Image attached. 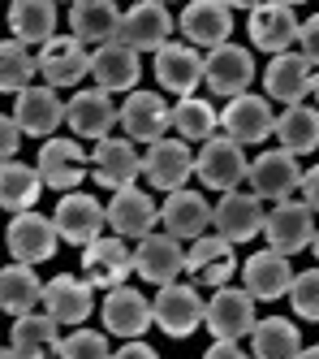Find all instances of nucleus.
<instances>
[{
	"label": "nucleus",
	"mask_w": 319,
	"mask_h": 359,
	"mask_svg": "<svg viewBox=\"0 0 319 359\" xmlns=\"http://www.w3.org/2000/svg\"><path fill=\"white\" fill-rule=\"evenodd\" d=\"M117 27H121L117 0H73L69 5V35H78L83 43H108L117 39Z\"/></svg>",
	"instance_id": "obj_32"
},
{
	"label": "nucleus",
	"mask_w": 319,
	"mask_h": 359,
	"mask_svg": "<svg viewBox=\"0 0 319 359\" xmlns=\"http://www.w3.org/2000/svg\"><path fill=\"white\" fill-rule=\"evenodd\" d=\"M289 303H294V316L302 320H319V269H306V273H294L289 281Z\"/></svg>",
	"instance_id": "obj_42"
},
{
	"label": "nucleus",
	"mask_w": 319,
	"mask_h": 359,
	"mask_svg": "<svg viewBox=\"0 0 319 359\" xmlns=\"http://www.w3.org/2000/svg\"><path fill=\"white\" fill-rule=\"evenodd\" d=\"M246 177H250V187H255L259 199H272V203H276V199H289V195L298 191L302 165H298L294 151L276 147V151H263V156H255L250 169H246Z\"/></svg>",
	"instance_id": "obj_13"
},
{
	"label": "nucleus",
	"mask_w": 319,
	"mask_h": 359,
	"mask_svg": "<svg viewBox=\"0 0 319 359\" xmlns=\"http://www.w3.org/2000/svg\"><path fill=\"white\" fill-rule=\"evenodd\" d=\"M65 121H69V130L78 139H104L117 126V104L108 100V91L104 87H91V91H78L69 104H65Z\"/></svg>",
	"instance_id": "obj_30"
},
{
	"label": "nucleus",
	"mask_w": 319,
	"mask_h": 359,
	"mask_svg": "<svg viewBox=\"0 0 319 359\" xmlns=\"http://www.w3.org/2000/svg\"><path fill=\"white\" fill-rule=\"evenodd\" d=\"M242 355L246 351L237 338H211V346H207V359H242Z\"/></svg>",
	"instance_id": "obj_46"
},
{
	"label": "nucleus",
	"mask_w": 319,
	"mask_h": 359,
	"mask_svg": "<svg viewBox=\"0 0 319 359\" xmlns=\"http://www.w3.org/2000/svg\"><path fill=\"white\" fill-rule=\"evenodd\" d=\"M52 355H65V359H99V355H108V338L95 333V329H78L73 325V333L57 338Z\"/></svg>",
	"instance_id": "obj_41"
},
{
	"label": "nucleus",
	"mask_w": 319,
	"mask_h": 359,
	"mask_svg": "<svg viewBox=\"0 0 319 359\" xmlns=\"http://www.w3.org/2000/svg\"><path fill=\"white\" fill-rule=\"evenodd\" d=\"M285 5H302V0H285Z\"/></svg>",
	"instance_id": "obj_53"
},
{
	"label": "nucleus",
	"mask_w": 319,
	"mask_h": 359,
	"mask_svg": "<svg viewBox=\"0 0 319 359\" xmlns=\"http://www.w3.org/2000/svg\"><path fill=\"white\" fill-rule=\"evenodd\" d=\"M155 79L173 95H194L203 83V57L194 43H164L155 48Z\"/></svg>",
	"instance_id": "obj_26"
},
{
	"label": "nucleus",
	"mask_w": 319,
	"mask_h": 359,
	"mask_svg": "<svg viewBox=\"0 0 319 359\" xmlns=\"http://www.w3.org/2000/svg\"><path fill=\"white\" fill-rule=\"evenodd\" d=\"M43 294V281L35 277V264H9L0 269V312H31Z\"/></svg>",
	"instance_id": "obj_38"
},
{
	"label": "nucleus",
	"mask_w": 319,
	"mask_h": 359,
	"mask_svg": "<svg viewBox=\"0 0 319 359\" xmlns=\"http://www.w3.org/2000/svg\"><path fill=\"white\" fill-rule=\"evenodd\" d=\"M173 35V13L164 9V0H139L121 13V27H117V39L134 53H155L164 48Z\"/></svg>",
	"instance_id": "obj_6"
},
{
	"label": "nucleus",
	"mask_w": 319,
	"mask_h": 359,
	"mask_svg": "<svg viewBox=\"0 0 319 359\" xmlns=\"http://www.w3.org/2000/svg\"><path fill=\"white\" fill-rule=\"evenodd\" d=\"M263 238H268L272 251L281 255H298L311 247V234H315V212L306 203H294V199H276V208L263 217Z\"/></svg>",
	"instance_id": "obj_8"
},
{
	"label": "nucleus",
	"mask_w": 319,
	"mask_h": 359,
	"mask_svg": "<svg viewBox=\"0 0 319 359\" xmlns=\"http://www.w3.org/2000/svg\"><path fill=\"white\" fill-rule=\"evenodd\" d=\"M35 69L43 74L48 87H78L91 74V53L83 48V39L78 35H65V39H43L39 43V57H35Z\"/></svg>",
	"instance_id": "obj_4"
},
{
	"label": "nucleus",
	"mask_w": 319,
	"mask_h": 359,
	"mask_svg": "<svg viewBox=\"0 0 319 359\" xmlns=\"http://www.w3.org/2000/svg\"><path fill=\"white\" fill-rule=\"evenodd\" d=\"M250 161H246V151L237 139L229 135H207L203 147H199V156H194V173H199V182L207 191H233V187H242V177H246Z\"/></svg>",
	"instance_id": "obj_1"
},
{
	"label": "nucleus",
	"mask_w": 319,
	"mask_h": 359,
	"mask_svg": "<svg viewBox=\"0 0 319 359\" xmlns=\"http://www.w3.org/2000/svg\"><path fill=\"white\" fill-rule=\"evenodd\" d=\"M203 294L194 286H185V281H164L151 303V320L169 333V338H190V333L203 325Z\"/></svg>",
	"instance_id": "obj_2"
},
{
	"label": "nucleus",
	"mask_w": 319,
	"mask_h": 359,
	"mask_svg": "<svg viewBox=\"0 0 319 359\" xmlns=\"http://www.w3.org/2000/svg\"><path fill=\"white\" fill-rule=\"evenodd\" d=\"M35 53H31V43H22V39H5L0 43V91H22V87H31L35 83Z\"/></svg>",
	"instance_id": "obj_40"
},
{
	"label": "nucleus",
	"mask_w": 319,
	"mask_h": 359,
	"mask_svg": "<svg viewBox=\"0 0 319 359\" xmlns=\"http://www.w3.org/2000/svg\"><path fill=\"white\" fill-rule=\"evenodd\" d=\"M298 359H319V342L315 346H298Z\"/></svg>",
	"instance_id": "obj_48"
},
{
	"label": "nucleus",
	"mask_w": 319,
	"mask_h": 359,
	"mask_svg": "<svg viewBox=\"0 0 319 359\" xmlns=\"http://www.w3.org/2000/svg\"><path fill=\"white\" fill-rule=\"evenodd\" d=\"M134 273L143 281H155V286H164V281L181 277L185 273V247H181V238L155 234V229H151V234H143L139 247H134Z\"/></svg>",
	"instance_id": "obj_17"
},
{
	"label": "nucleus",
	"mask_w": 319,
	"mask_h": 359,
	"mask_svg": "<svg viewBox=\"0 0 319 359\" xmlns=\"http://www.w3.org/2000/svg\"><path fill=\"white\" fill-rule=\"evenodd\" d=\"M129 273H134V247H125L121 234H113V238L99 234V238H91L83 247V277L91 281V286L113 290Z\"/></svg>",
	"instance_id": "obj_9"
},
{
	"label": "nucleus",
	"mask_w": 319,
	"mask_h": 359,
	"mask_svg": "<svg viewBox=\"0 0 319 359\" xmlns=\"http://www.w3.org/2000/svg\"><path fill=\"white\" fill-rule=\"evenodd\" d=\"M276 139H281L285 151H294V156H311V151L319 147V109L289 104L276 117Z\"/></svg>",
	"instance_id": "obj_36"
},
{
	"label": "nucleus",
	"mask_w": 319,
	"mask_h": 359,
	"mask_svg": "<svg viewBox=\"0 0 319 359\" xmlns=\"http://www.w3.org/2000/svg\"><path fill=\"white\" fill-rule=\"evenodd\" d=\"M108 355H117V359H155L160 351L147 346L143 338H125V346H121V351H108Z\"/></svg>",
	"instance_id": "obj_47"
},
{
	"label": "nucleus",
	"mask_w": 319,
	"mask_h": 359,
	"mask_svg": "<svg viewBox=\"0 0 319 359\" xmlns=\"http://www.w3.org/2000/svg\"><path fill=\"white\" fill-rule=\"evenodd\" d=\"M52 225H57V234L73 247H87L91 238L104 234V203L95 195H83V191H65L57 212H52Z\"/></svg>",
	"instance_id": "obj_11"
},
{
	"label": "nucleus",
	"mask_w": 319,
	"mask_h": 359,
	"mask_svg": "<svg viewBox=\"0 0 319 359\" xmlns=\"http://www.w3.org/2000/svg\"><path fill=\"white\" fill-rule=\"evenodd\" d=\"M151 303L134 290V286H113L108 294H104V329L117 333V338H143V333L151 329Z\"/></svg>",
	"instance_id": "obj_27"
},
{
	"label": "nucleus",
	"mask_w": 319,
	"mask_h": 359,
	"mask_svg": "<svg viewBox=\"0 0 319 359\" xmlns=\"http://www.w3.org/2000/svg\"><path fill=\"white\" fill-rule=\"evenodd\" d=\"M250 43L263 48V53H285L289 43H298V13L285 0H259L250 9Z\"/></svg>",
	"instance_id": "obj_14"
},
{
	"label": "nucleus",
	"mask_w": 319,
	"mask_h": 359,
	"mask_svg": "<svg viewBox=\"0 0 319 359\" xmlns=\"http://www.w3.org/2000/svg\"><path fill=\"white\" fill-rule=\"evenodd\" d=\"M0 359H17V351L13 346H0Z\"/></svg>",
	"instance_id": "obj_50"
},
{
	"label": "nucleus",
	"mask_w": 319,
	"mask_h": 359,
	"mask_svg": "<svg viewBox=\"0 0 319 359\" xmlns=\"http://www.w3.org/2000/svg\"><path fill=\"white\" fill-rule=\"evenodd\" d=\"M164 5H169V0H164Z\"/></svg>",
	"instance_id": "obj_54"
},
{
	"label": "nucleus",
	"mask_w": 319,
	"mask_h": 359,
	"mask_svg": "<svg viewBox=\"0 0 319 359\" xmlns=\"http://www.w3.org/2000/svg\"><path fill=\"white\" fill-rule=\"evenodd\" d=\"M43 191V177L35 165H22V161H5L0 165V208L5 212H26L39 203Z\"/></svg>",
	"instance_id": "obj_34"
},
{
	"label": "nucleus",
	"mask_w": 319,
	"mask_h": 359,
	"mask_svg": "<svg viewBox=\"0 0 319 359\" xmlns=\"http://www.w3.org/2000/svg\"><path fill=\"white\" fill-rule=\"evenodd\" d=\"M35 169L43 177V187L65 195V191H73L87 177V147L73 143V139H48L39 147V165Z\"/></svg>",
	"instance_id": "obj_20"
},
{
	"label": "nucleus",
	"mask_w": 319,
	"mask_h": 359,
	"mask_svg": "<svg viewBox=\"0 0 319 359\" xmlns=\"http://www.w3.org/2000/svg\"><path fill=\"white\" fill-rule=\"evenodd\" d=\"M177 27L185 35V43L194 48H216L233 35V9L225 0H190V5L181 9Z\"/></svg>",
	"instance_id": "obj_22"
},
{
	"label": "nucleus",
	"mask_w": 319,
	"mask_h": 359,
	"mask_svg": "<svg viewBox=\"0 0 319 359\" xmlns=\"http://www.w3.org/2000/svg\"><path fill=\"white\" fill-rule=\"evenodd\" d=\"M185 273L207 281V286H225L237 273V251L225 234H203L194 238V247H185Z\"/></svg>",
	"instance_id": "obj_21"
},
{
	"label": "nucleus",
	"mask_w": 319,
	"mask_h": 359,
	"mask_svg": "<svg viewBox=\"0 0 319 359\" xmlns=\"http://www.w3.org/2000/svg\"><path fill=\"white\" fill-rule=\"evenodd\" d=\"M298 346H302L298 325L285 316L255 320V329H250V355H259V359H289V355H298Z\"/></svg>",
	"instance_id": "obj_37"
},
{
	"label": "nucleus",
	"mask_w": 319,
	"mask_h": 359,
	"mask_svg": "<svg viewBox=\"0 0 319 359\" xmlns=\"http://www.w3.org/2000/svg\"><path fill=\"white\" fill-rule=\"evenodd\" d=\"M104 221H108L113 234H121V238H143L160 225V208L147 191L121 187V191H113V203L104 208Z\"/></svg>",
	"instance_id": "obj_23"
},
{
	"label": "nucleus",
	"mask_w": 319,
	"mask_h": 359,
	"mask_svg": "<svg viewBox=\"0 0 319 359\" xmlns=\"http://www.w3.org/2000/svg\"><path fill=\"white\" fill-rule=\"evenodd\" d=\"M160 225H164V234H173V238H199L211 225V208L199 191L177 187V191H169L164 208H160Z\"/></svg>",
	"instance_id": "obj_31"
},
{
	"label": "nucleus",
	"mask_w": 319,
	"mask_h": 359,
	"mask_svg": "<svg viewBox=\"0 0 319 359\" xmlns=\"http://www.w3.org/2000/svg\"><path fill=\"white\" fill-rule=\"evenodd\" d=\"M57 243H61V234H57V225H52V217H39L31 208L17 212L9 221V229H5V247H9V255L17 264L52 260V255H57Z\"/></svg>",
	"instance_id": "obj_7"
},
{
	"label": "nucleus",
	"mask_w": 319,
	"mask_h": 359,
	"mask_svg": "<svg viewBox=\"0 0 319 359\" xmlns=\"http://www.w3.org/2000/svg\"><path fill=\"white\" fill-rule=\"evenodd\" d=\"M143 173V156L134 139H108L104 135L91 151V177L104 191H121V187H134V177Z\"/></svg>",
	"instance_id": "obj_10"
},
{
	"label": "nucleus",
	"mask_w": 319,
	"mask_h": 359,
	"mask_svg": "<svg viewBox=\"0 0 319 359\" xmlns=\"http://www.w3.org/2000/svg\"><path fill=\"white\" fill-rule=\"evenodd\" d=\"M17 147H22V130H17V121L0 113V165L13 161V156H17Z\"/></svg>",
	"instance_id": "obj_44"
},
{
	"label": "nucleus",
	"mask_w": 319,
	"mask_h": 359,
	"mask_svg": "<svg viewBox=\"0 0 319 359\" xmlns=\"http://www.w3.org/2000/svg\"><path fill=\"white\" fill-rule=\"evenodd\" d=\"M13 121H17L22 135L48 139V135L65 121V104H61L57 87H35V83L22 87V91H17V104H13Z\"/></svg>",
	"instance_id": "obj_24"
},
{
	"label": "nucleus",
	"mask_w": 319,
	"mask_h": 359,
	"mask_svg": "<svg viewBox=\"0 0 319 359\" xmlns=\"http://www.w3.org/2000/svg\"><path fill=\"white\" fill-rule=\"evenodd\" d=\"M298 191H302V199H306V208H311V212H319V165H311V169L302 173Z\"/></svg>",
	"instance_id": "obj_45"
},
{
	"label": "nucleus",
	"mask_w": 319,
	"mask_h": 359,
	"mask_svg": "<svg viewBox=\"0 0 319 359\" xmlns=\"http://www.w3.org/2000/svg\"><path fill=\"white\" fill-rule=\"evenodd\" d=\"M225 5H229V9H255L259 0H225Z\"/></svg>",
	"instance_id": "obj_49"
},
{
	"label": "nucleus",
	"mask_w": 319,
	"mask_h": 359,
	"mask_svg": "<svg viewBox=\"0 0 319 359\" xmlns=\"http://www.w3.org/2000/svg\"><path fill=\"white\" fill-rule=\"evenodd\" d=\"M298 43H302V57L311 65H319V13H311L306 22H298Z\"/></svg>",
	"instance_id": "obj_43"
},
{
	"label": "nucleus",
	"mask_w": 319,
	"mask_h": 359,
	"mask_svg": "<svg viewBox=\"0 0 319 359\" xmlns=\"http://www.w3.org/2000/svg\"><path fill=\"white\" fill-rule=\"evenodd\" d=\"M220 126H225V135L229 139H237V143H263L272 130H276V113H272V104L263 95H233L229 100V109L220 113Z\"/></svg>",
	"instance_id": "obj_19"
},
{
	"label": "nucleus",
	"mask_w": 319,
	"mask_h": 359,
	"mask_svg": "<svg viewBox=\"0 0 319 359\" xmlns=\"http://www.w3.org/2000/svg\"><path fill=\"white\" fill-rule=\"evenodd\" d=\"M57 338H61V325L52 320L48 312H35V307H31V312H17L9 346L17 355H26V359H39V355H52Z\"/></svg>",
	"instance_id": "obj_35"
},
{
	"label": "nucleus",
	"mask_w": 319,
	"mask_h": 359,
	"mask_svg": "<svg viewBox=\"0 0 319 359\" xmlns=\"http://www.w3.org/2000/svg\"><path fill=\"white\" fill-rule=\"evenodd\" d=\"M203 325L211 338H250V329H255V299L246 290H237V286H216V294L207 299L203 307Z\"/></svg>",
	"instance_id": "obj_5"
},
{
	"label": "nucleus",
	"mask_w": 319,
	"mask_h": 359,
	"mask_svg": "<svg viewBox=\"0 0 319 359\" xmlns=\"http://www.w3.org/2000/svg\"><path fill=\"white\" fill-rule=\"evenodd\" d=\"M242 281H246V294L255 303H276L289 294V281H294V269H289V255L281 251H255L250 260L242 264Z\"/></svg>",
	"instance_id": "obj_25"
},
{
	"label": "nucleus",
	"mask_w": 319,
	"mask_h": 359,
	"mask_svg": "<svg viewBox=\"0 0 319 359\" xmlns=\"http://www.w3.org/2000/svg\"><path fill=\"white\" fill-rule=\"evenodd\" d=\"M311 91H315V100H319V74H315V83H311Z\"/></svg>",
	"instance_id": "obj_52"
},
{
	"label": "nucleus",
	"mask_w": 319,
	"mask_h": 359,
	"mask_svg": "<svg viewBox=\"0 0 319 359\" xmlns=\"http://www.w3.org/2000/svg\"><path fill=\"white\" fill-rule=\"evenodd\" d=\"M311 251H315V260H319V229L311 234Z\"/></svg>",
	"instance_id": "obj_51"
},
{
	"label": "nucleus",
	"mask_w": 319,
	"mask_h": 359,
	"mask_svg": "<svg viewBox=\"0 0 319 359\" xmlns=\"http://www.w3.org/2000/svg\"><path fill=\"white\" fill-rule=\"evenodd\" d=\"M39 303H43V312L57 320V325H69V329H73V325H83V320L91 316L95 294H91V281H87V277L61 273V277H52L48 286H43Z\"/></svg>",
	"instance_id": "obj_18"
},
{
	"label": "nucleus",
	"mask_w": 319,
	"mask_h": 359,
	"mask_svg": "<svg viewBox=\"0 0 319 359\" xmlns=\"http://www.w3.org/2000/svg\"><path fill=\"white\" fill-rule=\"evenodd\" d=\"M263 217H268V212H263V199L250 191H225L220 195V203H216V208H211V225H216V234H225L229 243H250L255 234H259V229H263Z\"/></svg>",
	"instance_id": "obj_12"
},
{
	"label": "nucleus",
	"mask_w": 319,
	"mask_h": 359,
	"mask_svg": "<svg viewBox=\"0 0 319 359\" xmlns=\"http://www.w3.org/2000/svg\"><path fill=\"white\" fill-rule=\"evenodd\" d=\"M216 126H220V113L199 95H181L173 104V130L185 143H203L207 135H216Z\"/></svg>",
	"instance_id": "obj_39"
},
{
	"label": "nucleus",
	"mask_w": 319,
	"mask_h": 359,
	"mask_svg": "<svg viewBox=\"0 0 319 359\" xmlns=\"http://www.w3.org/2000/svg\"><path fill=\"white\" fill-rule=\"evenodd\" d=\"M117 121L125 126V139L151 143V139H160V135H169L173 109L164 104V95H155V91H129V100L117 109Z\"/></svg>",
	"instance_id": "obj_16"
},
{
	"label": "nucleus",
	"mask_w": 319,
	"mask_h": 359,
	"mask_svg": "<svg viewBox=\"0 0 319 359\" xmlns=\"http://www.w3.org/2000/svg\"><path fill=\"white\" fill-rule=\"evenodd\" d=\"M9 31L22 43H43L57 35V0H13L9 5Z\"/></svg>",
	"instance_id": "obj_33"
},
{
	"label": "nucleus",
	"mask_w": 319,
	"mask_h": 359,
	"mask_svg": "<svg viewBox=\"0 0 319 359\" xmlns=\"http://www.w3.org/2000/svg\"><path fill=\"white\" fill-rule=\"evenodd\" d=\"M311 61L302 53H272V65L263 69V87H268L272 100H281V104H302V100L311 95Z\"/></svg>",
	"instance_id": "obj_29"
},
{
	"label": "nucleus",
	"mask_w": 319,
	"mask_h": 359,
	"mask_svg": "<svg viewBox=\"0 0 319 359\" xmlns=\"http://www.w3.org/2000/svg\"><path fill=\"white\" fill-rule=\"evenodd\" d=\"M143 173H147V182L155 187V191H177V187H185V177L194 173V151L185 147V143H177V139H151V147H147V156H143Z\"/></svg>",
	"instance_id": "obj_15"
},
{
	"label": "nucleus",
	"mask_w": 319,
	"mask_h": 359,
	"mask_svg": "<svg viewBox=\"0 0 319 359\" xmlns=\"http://www.w3.org/2000/svg\"><path fill=\"white\" fill-rule=\"evenodd\" d=\"M139 53L134 48H125L121 39H108V43H95V53H91V79L95 87L104 91H134L139 83Z\"/></svg>",
	"instance_id": "obj_28"
},
{
	"label": "nucleus",
	"mask_w": 319,
	"mask_h": 359,
	"mask_svg": "<svg viewBox=\"0 0 319 359\" xmlns=\"http://www.w3.org/2000/svg\"><path fill=\"white\" fill-rule=\"evenodd\" d=\"M255 79V57L246 53L242 43H216V48H207V57H203V83L211 95H242Z\"/></svg>",
	"instance_id": "obj_3"
}]
</instances>
